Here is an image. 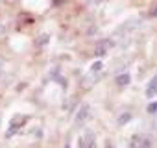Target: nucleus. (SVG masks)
Wrapping results in <instances>:
<instances>
[{"label":"nucleus","instance_id":"13","mask_svg":"<svg viewBox=\"0 0 157 148\" xmlns=\"http://www.w3.org/2000/svg\"><path fill=\"white\" fill-rule=\"evenodd\" d=\"M65 2V0H54V2H52V6H61Z\"/></svg>","mask_w":157,"mask_h":148},{"label":"nucleus","instance_id":"2","mask_svg":"<svg viewBox=\"0 0 157 148\" xmlns=\"http://www.w3.org/2000/svg\"><path fill=\"white\" fill-rule=\"evenodd\" d=\"M117 85L118 87H128L131 84V74L129 72H122V74H117V78H115Z\"/></svg>","mask_w":157,"mask_h":148},{"label":"nucleus","instance_id":"8","mask_svg":"<svg viewBox=\"0 0 157 148\" xmlns=\"http://www.w3.org/2000/svg\"><path fill=\"white\" fill-rule=\"evenodd\" d=\"M48 41H50V35H48V33H44V35H39V37L35 39V46H37V48H41V46H46V45H48Z\"/></svg>","mask_w":157,"mask_h":148},{"label":"nucleus","instance_id":"10","mask_svg":"<svg viewBox=\"0 0 157 148\" xmlns=\"http://www.w3.org/2000/svg\"><path fill=\"white\" fill-rule=\"evenodd\" d=\"M148 113H157V100L148 106Z\"/></svg>","mask_w":157,"mask_h":148},{"label":"nucleus","instance_id":"3","mask_svg":"<svg viewBox=\"0 0 157 148\" xmlns=\"http://www.w3.org/2000/svg\"><path fill=\"white\" fill-rule=\"evenodd\" d=\"M146 96L148 98H153V96H157V74L148 82V85H146Z\"/></svg>","mask_w":157,"mask_h":148},{"label":"nucleus","instance_id":"12","mask_svg":"<svg viewBox=\"0 0 157 148\" xmlns=\"http://www.w3.org/2000/svg\"><path fill=\"white\" fill-rule=\"evenodd\" d=\"M150 17H151V19H157V6H155L151 11H150Z\"/></svg>","mask_w":157,"mask_h":148},{"label":"nucleus","instance_id":"1","mask_svg":"<svg viewBox=\"0 0 157 148\" xmlns=\"http://www.w3.org/2000/svg\"><path fill=\"white\" fill-rule=\"evenodd\" d=\"M26 122H28V117H26V115H15L13 120H11V126H10V130H8V135L15 133V131H17L19 128H22Z\"/></svg>","mask_w":157,"mask_h":148},{"label":"nucleus","instance_id":"7","mask_svg":"<svg viewBox=\"0 0 157 148\" xmlns=\"http://www.w3.org/2000/svg\"><path fill=\"white\" fill-rule=\"evenodd\" d=\"M107 48H109V41H104V43H100L98 46H96V50H94V56H105V52H107Z\"/></svg>","mask_w":157,"mask_h":148},{"label":"nucleus","instance_id":"9","mask_svg":"<svg viewBox=\"0 0 157 148\" xmlns=\"http://www.w3.org/2000/svg\"><path fill=\"white\" fill-rule=\"evenodd\" d=\"M102 67H104V63H102V59H96L93 65H91V72L94 74V72H98V70H102Z\"/></svg>","mask_w":157,"mask_h":148},{"label":"nucleus","instance_id":"6","mask_svg":"<svg viewBox=\"0 0 157 148\" xmlns=\"http://www.w3.org/2000/svg\"><path fill=\"white\" fill-rule=\"evenodd\" d=\"M131 119H133V115H131L129 111H124V113H120V115H118V120H117V124H118V126H124V124H128Z\"/></svg>","mask_w":157,"mask_h":148},{"label":"nucleus","instance_id":"5","mask_svg":"<svg viewBox=\"0 0 157 148\" xmlns=\"http://www.w3.org/2000/svg\"><path fill=\"white\" fill-rule=\"evenodd\" d=\"M83 141L87 142V148H96V137H94V133H93V131H85Z\"/></svg>","mask_w":157,"mask_h":148},{"label":"nucleus","instance_id":"14","mask_svg":"<svg viewBox=\"0 0 157 148\" xmlns=\"http://www.w3.org/2000/svg\"><path fill=\"white\" fill-rule=\"evenodd\" d=\"M4 2H6V4H17L19 0H4Z\"/></svg>","mask_w":157,"mask_h":148},{"label":"nucleus","instance_id":"15","mask_svg":"<svg viewBox=\"0 0 157 148\" xmlns=\"http://www.w3.org/2000/svg\"><path fill=\"white\" fill-rule=\"evenodd\" d=\"M82 148H83V144H82Z\"/></svg>","mask_w":157,"mask_h":148},{"label":"nucleus","instance_id":"11","mask_svg":"<svg viewBox=\"0 0 157 148\" xmlns=\"http://www.w3.org/2000/svg\"><path fill=\"white\" fill-rule=\"evenodd\" d=\"M140 148H151V142L146 139V141H142V144H140Z\"/></svg>","mask_w":157,"mask_h":148},{"label":"nucleus","instance_id":"4","mask_svg":"<svg viewBox=\"0 0 157 148\" xmlns=\"http://www.w3.org/2000/svg\"><path fill=\"white\" fill-rule=\"evenodd\" d=\"M87 117H89V106H83L80 111H78V115H76V124H82Z\"/></svg>","mask_w":157,"mask_h":148}]
</instances>
